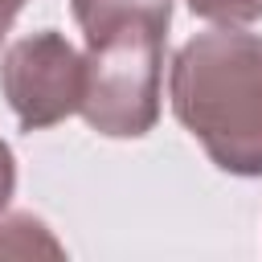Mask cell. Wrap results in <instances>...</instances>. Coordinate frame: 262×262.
<instances>
[{
  "label": "cell",
  "instance_id": "52a82bcc",
  "mask_svg": "<svg viewBox=\"0 0 262 262\" xmlns=\"http://www.w3.org/2000/svg\"><path fill=\"white\" fill-rule=\"evenodd\" d=\"M25 4L29 0H0V45H4V37H8V29H12V20H16V12Z\"/></svg>",
  "mask_w": 262,
  "mask_h": 262
},
{
  "label": "cell",
  "instance_id": "8992f818",
  "mask_svg": "<svg viewBox=\"0 0 262 262\" xmlns=\"http://www.w3.org/2000/svg\"><path fill=\"white\" fill-rule=\"evenodd\" d=\"M12 192H16V160H12V147L0 139V213L8 209Z\"/></svg>",
  "mask_w": 262,
  "mask_h": 262
},
{
  "label": "cell",
  "instance_id": "6da1fadb",
  "mask_svg": "<svg viewBox=\"0 0 262 262\" xmlns=\"http://www.w3.org/2000/svg\"><path fill=\"white\" fill-rule=\"evenodd\" d=\"M184 131L229 176H262V37L213 29L184 41L168 74Z\"/></svg>",
  "mask_w": 262,
  "mask_h": 262
},
{
  "label": "cell",
  "instance_id": "7a4b0ae2",
  "mask_svg": "<svg viewBox=\"0 0 262 262\" xmlns=\"http://www.w3.org/2000/svg\"><path fill=\"white\" fill-rule=\"evenodd\" d=\"M86 37V94L78 115L106 139H139L160 119L164 41L172 0H70Z\"/></svg>",
  "mask_w": 262,
  "mask_h": 262
},
{
  "label": "cell",
  "instance_id": "5b68a950",
  "mask_svg": "<svg viewBox=\"0 0 262 262\" xmlns=\"http://www.w3.org/2000/svg\"><path fill=\"white\" fill-rule=\"evenodd\" d=\"M188 8L205 20H217V25H250L262 16V0H188Z\"/></svg>",
  "mask_w": 262,
  "mask_h": 262
},
{
  "label": "cell",
  "instance_id": "3957f363",
  "mask_svg": "<svg viewBox=\"0 0 262 262\" xmlns=\"http://www.w3.org/2000/svg\"><path fill=\"white\" fill-rule=\"evenodd\" d=\"M0 90L25 131H45L78 115L86 94V57L53 29L20 37L0 57Z\"/></svg>",
  "mask_w": 262,
  "mask_h": 262
},
{
  "label": "cell",
  "instance_id": "277c9868",
  "mask_svg": "<svg viewBox=\"0 0 262 262\" xmlns=\"http://www.w3.org/2000/svg\"><path fill=\"white\" fill-rule=\"evenodd\" d=\"M61 242L33 213H12L0 221V258H61Z\"/></svg>",
  "mask_w": 262,
  "mask_h": 262
}]
</instances>
